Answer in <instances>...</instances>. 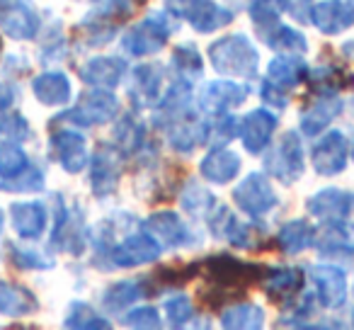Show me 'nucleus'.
<instances>
[{"mask_svg": "<svg viewBox=\"0 0 354 330\" xmlns=\"http://www.w3.org/2000/svg\"><path fill=\"white\" fill-rule=\"evenodd\" d=\"M209 59L218 73L238 75V78H255L260 64L257 49L243 35H231L214 42L209 46Z\"/></svg>", "mask_w": 354, "mask_h": 330, "instance_id": "obj_1", "label": "nucleus"}, {"mask_svg": "<svg viewBox=\"0 0 354 330\" xmlns=\"http://www.w3.org/2000/svg\"><path fill=\"white\" fill-rule=\"evenodd\" d=\"M172 32V25L162 12H151L143 22L133 25L131 30L124 35L122 49L131 56H148L162 49Z\"/></svg>", "mask_w": 354, "mask_h": 330, "instance_id": "obj_2", "label": "nucleus"}, {"mask_svg": "<svg viewBox=\"0 0 354 330\" xmlns=\"http://www.w3.org/2000/svg\"><path fill=\"white\" fill-rule=\"evenodd\" d=\"M265 168L270 175L281 180L284 185H291L304 173V148L296 131H286L274 146V151L265 158Z\"/></svg>", "mask_w": 354, "mask_h": 330, "instance_id": "obj_3", "label": "nucleus"}, {"mask_svg": "<svg viewBox=\"0 0 354 330\" xmlns=\"http://www.w3.org/2000/svg\"><path fill=\"white\" fill-rule=\"evenodd\" d=\"M209 279L218 289H248L255 279L262 277V270L257 265H248L231 255H214L204 262Z\"/></svg>", "mask_w": 354, "mask_h": 330, "instance_id": "obj_4", "label": "nucleus"}, {"mask_svg": "<svg viewBox=\"0 0 354 330\" xmlns=\"http://www.w3.org/2000/svg\"><path fill=\"white\" fill-rule=\"evenodd\" d=\"M167 8L177 17H185L202 35L218 30L233 20V12L216 6L214 0H167Z\"/></svg>", "mask_w": 354, "mask_h": 330, "instance_id": "obj_5", "label": "nucleus"}, {"mask_svg": "<svg viewBox=\"0 0 354 330\" xmlns=\"http://www.w3.org/2000/svg\"><path fill=\"white\" fill-rule=\"evenodd\" d=\"M117 112H119V102L112 93H107V90H93V93L83 95L80 102L73 109H68L66 114H61L59 119L73 122L78 127H95V124H104L109 119H114Z\"/></svg>", "mask_w": 354, "mask_h": 330, "instance_id": "obj_6", "label": "nucleus"}, {"mask_svg": "<svg viewBox=\"0 0 354 330\" xmlns=\"http://www.w3.org/2000/svg\"><path fill=\"white\" fill-rule=\"evenodd\" d=\"M233 199H236V204L241 207L243 214L255 217V219L265 217V214L272 212V209L277 207V202H279L274 190H272L270 180L260 173L248 175V178L233 190Z\"/></svg>", "mask_w": 354, "mask_h": 330, "instance_id": "obj_7", "label": "nucleus"}, {"mask_svg": "<svg viewBox=\"0 0 354 330\" xmlns=\"http://www.w3.org/2000/svg\"><path fill=\"white\" fill-rule=\"evenodd\" d=\"M0 30L12 39H32L39 32V12L30 0H0Z\"/></svg>", "mask_w": 354, "mask_h": 330, "instance_id": "obj_8", "label": "nucleus"}, {"mask_svg": "<svg viewBox=\"0 0 354 330\" xmlns=\"http://www.w3.org/2000/svg\"><path fill=\"white\" fill-rule=\"evenodd\" d=\"M158 257H160V243L148 233H133L109 250V260L114 267L148 265V262H156Z\"/></svg>", "mask_w": 354, "mask_h": 330, "instance_id": "obj_9", "label": "nucleus"}, {"mask_svg": "<svg viewBox=\"0 0 354 330\" xmlns=\"http://www.w3.org/2000/svg\"><path fill=\"white\" fill-rule=\"evenodd\" d=\"M347 165V138L342 131H330L315 143L313 148V168L318 175H337Z\"/></svg>", "mask_w": 354, "mask_h": 330, "instance_id": "obj_10", "label": "nucleus"}, {"mask_svg": "<svg viewBox=\"0 0 354 330\" xmlns=\"http://www.w3.org/2000/svg\"><path fill=\"white\" fill-rule=\"evenodd\" d=\"M51 151L66 173H80L88 163V146L85 136L71 129H61L51 136Z\"/></svg>", "mask_w": 354, "mask_h": 330, "instance_id": "obj_11", "label": "nucleus"}, {"mask_svg": "<svg viewBox=\"0 0 354 330\" xmlns=\"http://www.w3.org/2000/svg\"><path fill=\"white\" fill-rule=\"evenodd\" d=\"M119 175H122V153L109 146H102L97 156L93 158V173H90V185L97 197H107L117 190Z\"/></svg>", "mask_w": 354, "mask_h": 330, "instance_id": "obj_12", "label": "nucleus"}, {"mask_svg": "<svg viewBox=\"0 0 354 330\" xmlns=\"http://www.w3.org/2000/svg\"><path fill=\"white\" fill-rule=\"evenodd\" d=\"M310 22L323 35H339L354 25V6L347 0H323L310 8Z\"/></svg>", "mask_w": 354, "mask_h": 330, "instance_id": "obj_13", "label": "nucleus"}, {"mask_svg": "<svg viewBox=\"0 0 354 330\" xmlns=\"http://www.w3.org/2000/svg\"><path fill=\"white\" fill-rule=\"evenodd\" d=\"M248 98V88L238 83H231V80H214V83H207L199 95V104H202L204 112L209 114H223L228 109L243 104Z\"/></svg>", "mask_w": 354, "mask_h": 330, "instance_id": "obj_14", "label": "nucleus"}, {"mask_svg": "<svg viewBox=\"0 0 354 330\" xmlns=\"http://www.w3.org/2000/svg\"><path fill=\"white\" fill-rule=\"evenodd\" d=\"M277 129V117L267 109H252L250 114L243 117V122L238 124V134L241 141L245 146V151L250 153H262L265 146L270 143L272 134Z\"/></svg>", "mask_w": 354, "mask_h": 330, "instance_id": "obj_15", "label": "nucleus"}, {"mask_svg": "<svg viewBox=\"0 0 354 330\" xmlns=\"http://www.w3.org/2000/svg\"><path fill=\"white\" fill-rule=\"evenodd\" d=\"M318 299L323 301L325 309H339L347 299V277L339 267L333 265H315L310 267Z\"/></svg>", "mask_w": 354, "mask_h": 330, "instance_id": "obj_16", "label": "nucleus"}, {"mask_svg": "<svg viewBox=\"0 0 354 330\" xmlns=\"http://www.w3.org/2000/svg\"><path fill=\"white\" fill-rule=\"evenodd\" d=\"M354 209V194L344 190H323L308 199V212L323 221H344Z\"/></svg>", "mask_w": 354, "mask_h": 330, "instance_id": "obj_17", "label": "nucleus"}, {"mask_svg": "<svg viewBox=\"0 0 354 330\" xmlns=\"http://www.w3.org/2000/svg\"><path fill=\"white\" fill-rule=\"evenodd\" d=\"M146 228L148 233H153L158 238V243H162L167 248H183L194 241L189 228L183 223V219L172 212H158L153 217H148Z\"/></svg>", "mask_w": 354, "mask_h": 330, "instance_id": "obj_18", "label": "nucleus"}, {"mask_svg": "<svg viewBox=\"0 0 354 330\" xmlns=\"http://www.w3.org/2000/svg\"><path fill=\"white\" fill-rule=\"evenodd\" d=\"M323 255H354V228L344 221H328L313 238Z\"/></svg>", "mask_w": 354, "mask_h": 330, "instance_id": "obj_19", "label": "nucleus"}, {"mask_svg": "<svg viewBox=\"0 0 354 330\" xmlns=\"http://www.w3.org/2000/svg\"><path fill=\"white\" fill-rule=\"evenodd\" d=\"M127 73V64L114 56H100L93 59L80 68V78L88 85H95L100 90H112L119 85V80Z\"/></svg>", "mask_w": 354, "mask_h": 330, "instance_id": "obj_20", "label": "nucleus"}, {"mask_svg": "<svg viewBox=\"0 0 354 330\" xmlns=\"http://www.w3.org/2000/svg\"><path fill=\"white\" fill-rule=\"evenodd\" d=\"M199 170H202V178H207L209 183L226 185L241 173V156L228 148H216L199 163Z\"/></svg>", "mask_w": 354, "mask_h": 330, "instance_id": "obj_21", "label": "nucleus"}, {"mask_svg": "<svg viewBox=\"0 0 354 330\" xmlns=\"http://www.w3.org/2000/svg\"><path fill=\"white\" fill-rule=\"evenodd\" d=\"M170 146L180 153H189L192 148H197L199 143L207 141V127L204 122H199L194 114H177V119L172 122L170 131Z\"/></svg>", "mask_w": 354, "mask_h": 330, "instance_id": "obj_22", "label": "nucleus"}, {"mask_svg": "<svg viewBox=\"0 0 354 330\" xmlns=\"http://www.w3.org/2000/svg\"><path fill=\"white\" fill-rule=\"evenodd\" d=\"M304 275L294 267H274L265 277V291L277 304H291L301 291Z\"/></svg>", "mask_w": 354, "mask_h": 330, "instance_id": "obj_23", "label": "nucleus"}, {"mask_svg": "<svg viewBox=\"0 0 354 330\" xmlns=\"http://www.w3.org/2000/svg\"><path fill=\"white\" fill-rule=\"evenodd\" d=\"M162 88V68L156 64H143L133 71L131 80V100L138 107H148L156 100H160Z\"/></svg>", "mask_w": 354, "mask_h": 330, "instance_id": "obj_24", "label": "nucleus"}, {"mask_svg": "<svg viewBox=\"0 0 354 330\" xmlns=\"http://www.w3.org/2000/svg\"><path fill=\"white\" fill-rule=\"evenodd\" d=\"M39 309V301L27 286L12 284V282L0 279V313L10 318H22Z\"/></svg>", "mask_w": 354, "mask_h": 330, "instance_id": "obj_25", "label": "nucleus"}, {"mask_svg": "<svg viewBox=\"0 0 354 330\" xmlns=\"http://www.w3.org/2000/svg\"><path fill=\"white\" fill-rule=\"evenodd\" d=\"M12 214V226L15 231L20 233L22 238H39L46 228V209L44 204L39 202H20V204H12L10 209Z\"/></svg>", "mask_w": 354, "mask_h": 330, "instance_id": "obj_26", "label": "nucleus"}, {"mask_svg": "<svg viewBox=\"0 0 354 330\" xmlns=\"http://www.w3.org/2000/svg\"><path fill=\"white\" fill-rule=\"evenodd\" d=\"M339 109H342V102L335 95H323V98L315 100L304 112V117H301V131L308 134V136H315V134L323 131L337 117Z\"/></svg>", "mask_w": 354, "mask_h": 330, "instance_id": "obj_27", "label": "nucleus"}, {"mask_svg": "<svg viewBox=\"0 0 354 330\" xmlns=\"http://www.w3.org/2000/svg\"><path fill=\"white\" fill-rule=\"evenodd\" d=\"M32 90H35L37 100L41 104H66L71 100V80L59 71L51 73H41L32 80Z\"/></svg>", "mask_w": 354, "mask_h": 330, "instance_id": "obj_28", "label": "nucleus"}, {"mask_svg": "<svg viewBox=\"0 0 354 330\" xmlns=\"http://www.w3.org/2000/svg\"><path fill=\"white\" fill-rule=\"evenodd\" d=\"M209 223H212L214 233H216L218 238H226V241L233 243V246H238V248H250L252 246L250 226H245V223L238 221V219L233 217L226 207H218L216 212H214V217H209Z\"/></svg>", "mask_w": 354, "mask_h": 330, "instance_id": "obj_29", "label": "nucleus"}, {"mask_svg": "<svg viewBox=\"0 0 354 330\" xmlns=\"http://www.w3.org/2000/svg\"><path fill=\"white\" fill-rule=\"evenodd\" d=\"M265 311L255 304H238L221 313V330H262Z\"/></svg>", "mask_w": 354, "mask_h": 330, "instance_id": "obj_30", "label": "nucleus"}, {"mask_svg": "<svg viewBox=\"0 0 354 330\" xmlns=\"http://www.w3.org/2000/svg\"><path fill=\"white\" fill-rule=\"evenodd\" d=\"M306 61L299 59V56H277L274 61L267 68V75L274 85L279 88H291V85L301 83L306 78Z\"/></svg>", "mask_w": 354, "mask_h": 330, "instance_id": "obj_31", "label": "nucleus"}, {"mask_svg": "<svg viewBox=\"0 0 354 330\" xmlns=\"http://www.w3.org/2000/svg\"><path fill=\"white\" fill-rule=\"evenodd\" d=\"M313 238H315V231L310 228L308 221H304V219H296V221L284 223L281 231L277 233V243H279L281 250L289 253V255L313 246Z\"/></svg>", "mask_w": 354, "mask_h": 330, "instance_id": "obj_32", "label": "nucleus"}, {"mask_svg": "<svg viewBox=\"0 0 354 330\" xmlns=\"http://www.w3.org/2000/svg\"><path fill=\"white\" fill-rule=\"evenodd\" d=\"M143 294H146L143 282H119V284H112L102 294V306L107 311H112V313H119L122 309H127L133 301L141 299Z\"/></svg>", "mask_w": 354, "mask_h": 330, "instance_id": "obj_33", "label": "nucleus"}, {"mask_svg": "<svg viewBox=\"0 0 354 330\" xmlns=\"http://www.w3.org/2000/svg\"><path fill=\"white\" fill-rule=\"evenodd\" d=\"M64 330H109V323L88 304L75 301L71 304L68 315L64 320Z\"/></svg>", "mask_w": 354, "mask_h": 330, "instance_id": "obj_34", "label": "nucleus"}, {"mask_svg": "<svg viewBox=\"0 0 354 330\" xmlns=\"http://www.w3.org/2000/svg\"><path fill=\"white\" fill-rule=\"evenodd\" d=\"M284 10H289V0H252L250 15L257 27V35L279 25V15Z\"/></svg>", "mask_w": 354, "mask_h": 330, "instance_id": "obj_35", "label": "nucleus"}, {"mask_svg": "<svg viewBox=\"0 0 354 330\" xmlns=\"http://www.w3.org/2000/svg\"><path fill=\"white\" fill-rule=\"evenodd\" d=\"M262 39L272 46V49H279V51H291V54H304L306 51V37L301 32L291 30V27H284V25H274L272 30L262 32Z\"/></svg>", "mask_w": 354, "mask_h": 330, "instance_id": "obj_36", "label": "nucleus"}, {"mask_svg": "<svg viewBox=\"0 0 354 330\" xmlns=\"http://www.w3.org/2000/svg\"><path fill=\"white\" fill-rule=\"evenodd\" d=\"M27 168H30L27 153L17 143L12 141L0 143V178L8 183V180H15L17 175H22Z\"/></svg>", "mask_w": 354, "mask_h": 330, "instance_id": "obj_37", "label": "nucleus"}, {"mask_svg": "<svg viewBox=\"0 0 354 330\" xmlns=\"http://www.w3.org/2000/svg\"><path fill=\"white\" fill-rule=\"evenodd\" d=\"M180 202H183L185 212L192 214V217H207L209 209L214 207V194L209 192V190H204L202 185L189 183L187 187H185Z\"/></svg>", "mask_w": 354, "mask_h": 330, "instance_id": "obj_38", "label": "nucleus"}, {"mask_svg": "<svg viewBox=\"0 0 354 330\" xmlns=\"http://www.w3.org/2000/svg\"><path fill=\"white\" fill-rule=\"evenodd\" d=\"M172 64H175V68L180 71V75L183 78L194 80L202 75V56H199V51L194 49L192 44H183V46H177L175 54H172Z\"/></svg>", "mask_w": 354, "mask_h": 330, "instance_id": "obj_39", "label": "nucleus"}, {"mask_svg": "<svg viewBox=\"0 0 354 330\" xmlns=\"http://www.w3.org/2000/svg\"><path fill=\"white\" fill-rule=\"evenodd\" d=\"M114 138H117V146L119 151H136L138 146H141L143 141V127L136 122L133 117H124L122 122L117 124V129H114Z\"/></svg>", "mask_w": 354, "mask_h": 330, "instance_id": "obj_40", "label": "nucleus"}, {"mask_svg": "<svg viewBox=\"0 0 354 330\" xmlns=\"http://www.w3.org/2000/svg\"><path fill=\"white\" fill-rule=\"evenodd\" d=\"M162 311H165V318L170 325L183 323V320H187L194 315L192 313V301H189L187 294H175V296H170V299H165Z\"/></svg>", "mask_w": 354, "mask_h": 330, "instance_id": "obj_41", "label": "nucleus"}, {"mask_svg": "<svg viewBox=\"0 0 354 330\" xmlns=\"http://www.w3.org/2000/svg\"><path fill=\"white\" fill-rule=\"evenodd\" d=\"M124 325L129 330H158L160 328V315L151 306H141V309L131 311V313L124 318Z\"/></svg>", "mask_w": 354, "mask_h": 330, "instance_id": "obj_42", "label": "nucleus"}, {"mask_svg": "<svg viewBox=\"0 0 354 330\" xmlns=\"http://www.w3.org/2000/svg\"><path fill=\"white\" fill-rule=\"evenodd\" d=\"M6 187L12 190V192H35V190L44 187V175L37 168H27L25 173L17 175L15 180H8Z\"/></svg>", "mask_w": 354, "mask_h": 330, "instance_id": "obj_43", "label": "nucleus"}, {"mask_svg": "<svg viewBox=\"0 0 354 330\" xmlns=\"http://www.w3.org/2000/svg\"><path fill=\"white\" fill-rule=\"evenodd\" d=\"M0 134L8 138H27L30 124L20 114H0Z\"/></svg>", "mask_w": 354, "mask_h": 330, "instance_id": "obj_44", "label": "nucleus"}, {"mask_svg": "<svg viewBox=\"0 0 354 330\" xmlns=\"http://www.w3.org/2000/svg\"><path fill=\"white\" fill-rule=\"evenodd\" d=\"M12 262L22 270H46V267H51V260L41 257L35 250H22V248H12Z\"/></svg>", "mask_w": 354, "mask_h": 330, "instance_id": "obj_45", "label": "nucleus"}, {"mask_svg": "<svg viewBox=\"0 0 354 330\" xmlns=\"http://www.w3.org/2000/svg\"><path fill=\"white\" fill-rule=\"evenodd\" d=\"M260 93H262V98H265L267 102L274 104V107H279V109H281V107H286V102H289V98H286L284 88L274 85L272 80H265V83H262Z\"/></svg>", "mask_w": 354, "mask_h": 330, "instance_id": "obj_46", "label": "nucleus"}, {"mask_svg": "<svg viewBox=\"0 0 354 330\" xmlns=\"http://www.w3.org/2000/svg\"><path fill=\"white\" fill-rule=\"evenodd\" d=\"M167 330H212V325H209V318H187V320H183V323H177V325H170Z\"/></svg>", "mask_w": 354, "mask_h": 330, "instance_id": "obj_47", "label": "nucleus"}, {"mask_svg": "<svg viewBox=\"0 0 354 330\" xmlns=\"http://www.w3.org/2000/svg\"><path fill=\"white\" fill-rule=\"evenodd\" d=\"M12 100H15V90H12L10 85L0 83V114H6L8 109H10Z\"/></svg>", "mask_w": 354, "mask_h": 330, "instance_id": "obj_48", "label": "nucleus"}, {"mask_svg": "<svg viewBox=\"0 0 354 330\" xmlns=\"http://www.w3.org/2000/svg\"><path fill=\"white\" fill-rule=\"evenodd\" d=\"M304 330H344V328H339V323H328V325H308Z\"/></svg>", "mask_w": 354, "mask_h": 330, "instance_id": "obj_49", "label": "nucleus"}, {"mask_svg": "<svg viewBox=\"0 0 354 330\" xmlns=\"http://www.w3.org/2000/svg\"><path fill=\"white\" fill-rule=\"evenodd\" d=\"M0 228H3V214H0Z\"/></svg>", "mask_w": 354, "mask_h": 330, "instance_id": "obj_50", "label": "nucleus"}, {"mask_svg": "<svg viewBox=\"0 0 354 330\" xmlns=\"http://www.w3.org/2000/svg\"><path fill=\"white\" fill-rule=\"evenodd\" d=\"M0 51H3V39H0Z\"/></svg>", "mask_w": 354, "mask_h": 330, "instance_id": "obj_51", "label": "nucleus"}, {"mask_svg": "<svg viewBox=\"0 0 354 330\" xmlns=\"http://www.w3.org/2000/svg\"><path fill=\"white\" fill-rule=\"evenodd\" d=\"M15 330H30V328H15Z\"/></svg>", "mask_w": 354, "mask_h": 330, "instance_id": "obj_52", "label": "nucleus"}, {"mask_svg": "<svg viewBox=\"0 0 354 330\" xmlns=\"http://www.w3.org/2000/svg\"><path fill=\"white\" fill-rule=\"evenodd\" d=\"M352 153H354V151H352Z\"/></svg>", "mask_w": 354, "mask_h": 330, "instance_id": "obj_53", "label": "nucleus"}]
</instances>
